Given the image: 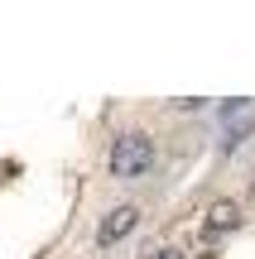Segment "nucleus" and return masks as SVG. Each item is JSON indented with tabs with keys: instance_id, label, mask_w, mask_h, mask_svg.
<instances>
[{
	"instance_id": "f257e3e1",
	"label": "nucleus",
	"mask_w": 255,
	"mask_h": 259,
	"mask_svg": "<svg viewBox=\"0 0 255 259\" xmlns=\"http://www.w3.org/2000/svg\"><path fill=\"white\" fill-rule=\"evenodd\" d=\"M154 168V139L144 130H130L111 144V173L116 178H144Z\"/></svg>"
},
{
	"instance_id": "f03ea898",
	"label": "nucleus",
	"mask_w": 255,
	"mask_h": 259,
	"mask_svg": "<svg viewBox=\"0 0 255 259\" xmlns=\"http://www.w3.org/2000/svg\"><path fill=\"white\" fill-rule=\"evenodd\" d=\"M135 221H140V211H135V206H116V211H106L101 226H96V245H101V250H111L116 240H125V235L135 231Z\"/></svg>"
},
{
	"instance_id": "7ed1b4c3",
	"label": "nucleus",
	"mask_w": 255,
	"mask_h": 259,
	"mask_svg": "<svg viewBox=\"0 0 255 259\" xmlns=\"http://www.w3.org/2000/svg\"><path fill=\"white\" fill-rule=\"evenodd\" d=\"M222 125H227V144H241L255 130V101H231L222 111Z\"/></svg>"
},
{
	"instance_id": "20e7f679",
	"label": "nucleus",
	"mask_w": 255,
	"mask_h": 259,
	"mask_svg": "<svg viewBox=\"0 0 255 259\" xmlns=\"http://www.w3.org/2000/svg\"><path fill=\"white\" fill-rule=\"evenodd\" d=\"M236 221H241L236 202H217V206H212V211H207V226H212V231H231V226H236Z\"/></svg>"
},
{
	"instance_id": "39448f33",
	"label": "nucleus",
	"mask_w": 255,
	"mask_h": 259,
	"mask_svg": "<svg viewBox=\"0 0 255 259\" xmlns=\"http://www.w3.org/2000/svg\"><path fill=\"white\" fill-rule=\"evenodd\" d=\"M150 259H183L178 250H150Z\"/></svg>"
}]
</instances>
